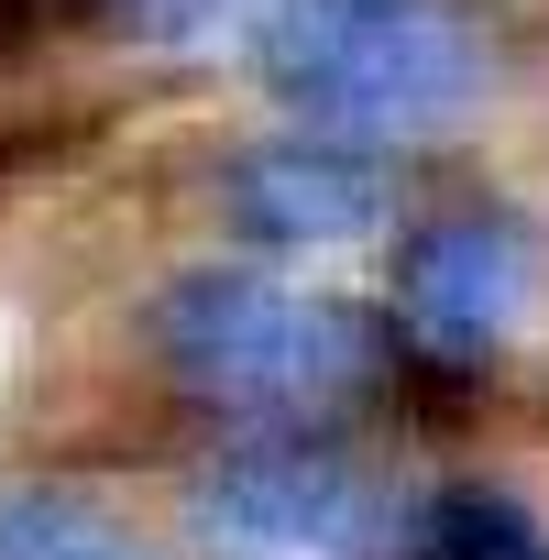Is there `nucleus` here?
<instances>
[{"label":"nucleus","mask_w":549,"mask_h":560,"mask_svg":"<svg viewBox=\"0 0 549 560\" xmlns=\"http://www.w3.org/2000/svg\"><path fill=\"white\" fill-rule=\"evenodd\" d=\"M287 12V0H132L143 45L165 56H209V45H264V23Z\"/></svg>","instance_id":"obj_8"},{"label":"nucleus","mask_w":549,"mask_h":560,"mask_svg":"<svg viewBox=\"0 0 549 560\" xmlns=\"http://www.w3.org/2000/svg\"><path fill=\"white\" fill-rule=\"evenodd\" d=\"M494 78L472 0H287L264 23V89L330 143L451 132Z\"/></svg>","instance_id":"obj_2"},{"label":"nucleus","mask_w":549,"mask_h":560,"mask_svg":"<svg viewBox=\"0 0 549 560\" xmlns=\"http://www.w3.org/2000/svg\"><path fill=\"white\" fill-rule=\"evenodd\" d=\"M143 352L165 363L176 396H198L220 418L308 429L319 407H352L396 341L352 298L287 287V275H253V264H187L143 308Z\"/></svg>","instance_id":"obj_1"},{"label":"nucleus","mask_w":549,"mask_h":560,"mask_svg":"<svg viewBox=\"0 0 549 560\" xmlns=\"http://www.w3.org/2000/svg\"><path fill=\"white\" fill-rule=\"evenodd\" d=\"M407 560H549V527L505 483H440L407 516Z\"/></svg>","instance_id":"obj_7"},{"label":"nucleus","mask_w":549,"mask_h":560,"mask_svg":"<svg viewBox=\"0 0 549 560\" xmlns=\"http://www.w3.org/2000/svg\"><path fill=\"white\" fill-rule=\"evenodd\" d=\"M198 527L264 560H385L407 538V516L385 505V483L319 440V429H253L198 472Z\"/></svg>","instance_id":"obj_3"},{"label":"nucleus","mask_w":549,"mask_h":560,"mask_svg":"<svg viewBox=\"0 0 549 560\" xmlns=\"http://www.w3.org/2000/svg\"><path fill=\"white\" fill-rule=\"evenodd\" d=\"M0 560H165V549L78 483H0Z\"/></svg>","instance_id":"obj_6"},{"label":"nucleus","mask_w":549,"mask_h":560,"mask_svg":"<svg viewBox=\"0 0 549 560\" xmlns=\"http://www.w3.org/2000/svg\"><path fill=\"white\" fill-rule=\"evenodd\" d=\"M220 209L242 242L264 253H330L396 220V165L374 143H330V132H274L253 154L220 165Z\"/></svg>","instance_id":"obj_5"},{"label":"nucleus","mask_w":549,"mask_h":560,"mask_svg":"<svg viewBox=\"0 0 549 560\" xmlns=\"http://www.w3.org/2000/svg\"><path fill=\"white\" fill-rule=\"evenodd\" d=\"M538 308V242L516 209L472 198V209H440L396 242V330L451 352V363H483L494 341H516Z\"/></svg>","instance_id":"obj_4"}]
</instances>
